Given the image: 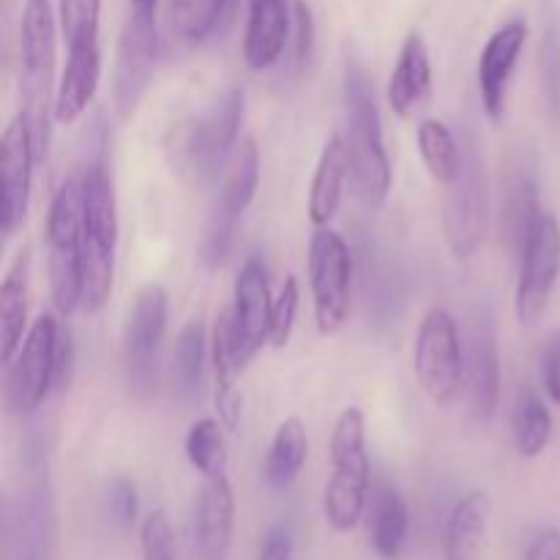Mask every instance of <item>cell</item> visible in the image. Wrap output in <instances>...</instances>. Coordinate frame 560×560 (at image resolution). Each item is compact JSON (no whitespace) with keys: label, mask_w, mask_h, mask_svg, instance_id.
Segmentation results:
<instances>
[{"label":"cell","mask_w":560,"mask_h":560,"mask_svg":"<svg viewBox=\"0 0 560 560\" xmlns=\"http://www.w3.org/2000/svg\"><path fill=\"white\" fill-rule=\"evenodd\" d=\"M55 63H58V20L49 0H25L20 16V118L36 145L38 164L47 159L55 120Z\"/></svg>","instance_id":"1"},{"label":"cell","mask_w":560,"mask_h":560,"mask_svg":"<svg viewBox=\"0 0 560 560\" xmlns=\"http://www.w3.org/2000/svg\"><path fill=\"white\" fill-rule=\"evenodd\" d=\"M345 140L350 148V175L355 195L370 208L386 202L392 191V162L383 140L381 109H377L375 85L359 60L345 63Z\"/></svg>","instance_id":"2"},{"label":"cell","mask_w":560,"mask_h":560,"mask_svg":"<svg viewBox=\"0 0 560 560\" xmlns=\"http://www.w3.org/2000/svg\"><path fill=\"white\" fill-rule=\"evenodd\" d=\"M82 306L96 315L113 293L115 252H118V200L104 162L82 170Z\"/></svg>","instance_id":"3"},{"label":"cell","mask_w":560,"mask_h":560,"mask_svg":"<svg viewBox=\"0 0 560 560\" xmlns=\"http://www.w3.org/2000/svg\"><path fill=\"white\" fill-rule=\"evenodd\" d=\"M244 91L230 88L222 98L211 104L208 113L200 118L180 124L170 137V164L175 173L189 186L213 184L224 167H228L230 153L235 151L244 124Z\"/></svg>","instance_id":"4"},{"label":"cell","mask_w":560,"mask_h":560,"mask_svg":"<svg viewBox=\"0 0 560 560\" xmlns=\"http://www.w3.org/2000/svg\"><path fill=\"white\" fill-rule=\"evenodd\" d=\"M372 463L361 408H345L331 432V479L323 490V514L337 534L359 528L370 503Z\"/></svg>","instance_id":"5"},{"label":"cell","mask_w":560,"mask_h":560,"mask_svg":"<svg viewBox=\"0 0 560 560\" xmlns=\"http://www.w3.org/2000/svg\"><path fill=\"white\" fill-rule=\"evenodd\" d=\"M82 175H71L49 202L47 271L49 295L63 317L82 306Z\"/></svg>","instance_id":"6"},{"label":"cell","mask_w":560,"mask_h":560,"mask_svg":"<svg viewBox=\"0 0 560 560\" xmlns=\"http://www.w3.org/2000/svg\"><path fill=\"white\" fill-rule=\"evenodd\" d=\"M490 222V180H487L485 156L474 137L463 142V167L457 178L446 186L443 202V230L448 249L457 260H470L487 235Z\"/></svg>","instance_id":"7"},{"label":"cell","mask_w":560,"mask_h":560,"mask_svg":"<svg viewBox=\"0 0 560 560\" xmlns=\"http://www.w3.org/2000/svg\"><path fill=\"white\" fill-rule=\"evenodd\" d=\"M413 366L421 388L435 405H452L465 383V348L457 323L443 306L421 317L413 345Z\"/></svg>","instance_id":"8"},{"label":"cell","mask_w":560,"mask_h":560,"mask_svg":"<svg viewBox=\"0 0 560 560\" xmlns=\"http://www.w3.org/2000/svg\"><path fill=\"white\" fill-rule=\"evenodd\" d=\"M164 331H167V290L162 284H145L131 304L124 328V372L131 397L145 399L156 392Z\"/></svg>","instance_id":"9"},{"label":"cell","mask_w":560,"mask_h":560,"mask_svg":"<svg viewBox=\"0 0 560 560\" xmlns=\"http://www.w3.org/2000/svg\"><path fill=\"white\" fill-rule=\"evenodd\" d=\"M60 323L52 315L36 317L25 342L5 364V413L31 416L42 408L55 388V350H58Z\"/></svg>","instance_id":"10"},{"label":"cell","mask_w":560,"mask_h":560,"mask_svg":"<svg viewBox=\"0 0 560 560\" xmlns=\"http://www.w3.org/2000/svg\"><path fill=\"white\" fill-rule=\"evenodd\" d=\"M353 257L342 235L317 228L310 241V288L315 301L317 331L331 337L348 323Z\"/></svg>","instance_id":"11"},{"label":"cell","mask_w":560,"mask_h":560,"mask_svg":"<svg viewBox=\"0 0 560 560\" xmlns=\"http://www.w3.org/2000/svg\"><path fill=\"white\" fill-rule=\"evenodd\" d=\"M271 279L260 255H249L241 266L233 290V306L228 312L230 348L238 370L252 364L262 345L271 342Z\"/></svg>","instance_id":"12"},{"label":"cell","mask_w":560,"mask_h":560,"mask_svg":"<svg viewBox=\"0 0 560 560\" xmlns=\"http://www.w3.org/2000/svg\"><path fill=\"white\" fill-rule=\"evenodd\" d=\"M517 260L514 312L523 326H534L545 317L560 279V222L552 213L545 211Z\"/></svg>","instance_id":"13"},{"label":"cell","mask_w":560,"mask_h":560,"mask_svg":"<svg viewBox=\"0 0 560 560\" xmlns=\"http://www.w3.org/2000/svg\"><path fill=\"white\" fill-rule=\"evenodd\" d=\"M159 60V27L156 14L129 9L126 25L120 31L118 52H115L113 98L120 118L137 113L140 102L151 88Z\"/></svg>","instance_id":"14"},{"label":"cell","mask_w":560,"mask_h":560,"mask_svg":"<svg viewBox=\"0 0 560 560\" xmlns=\"http://www.w3.org/2000/svg\"><path fill=\"white\" fill-rule=\"evenodd\" d=\"M38 164L36 145H33V135L27 129L25 120L16 115L9 126H5L3 137H0V173H3V184H0V228H3L5 238H14L25 224L27 211H31V189H33V170Z\"/></svg>","instance_id":"15"},{"label":"cell","mask_w":560,"mask_h":560,"mask_svg":"<svg viewBox=\"0 0 560 560\" xmlns=\"http://www.w3.org/2000/svg\"><path fill=\"white\" fill-rule=\"evenodd\" d=\"M465 381H468V405L474 424L487 427L498 413L501 402V350L498 334L487 317H479L470 328L465 348Z\"/></svg>","instance_id":"16"},{"label":"cell","mask_w":560,"mask_h":560,"mask_svg":"<svg viewBox=\"0 0 560 560\" xmlns=\"http://www.w3.org/2000/svg\"><path fill=\"white\" fill-rule=\"evenodd\" d=\"M525 38H528V25L523 20H512L498 27L481 49L479 96L481 107L492 124H501L503 115H506L509 85H512L514 69H517V60L525 49Z\"/></svg>","instance_id":"17"},{"label":"cell","mask_w":560,"mask_h":560,"mask_svg":"<svg viewBox=\"0 0 560 560\" xmlns=\"http://www.w3.org/2000/svg\"><path fill=\"white\" fill-rule=\"evenodd\" d=\"M195 552L200 560H228L235 534V495L230 476L202 479L191 517Z\"/></svg>","instance_id":"18"},{"label":"cell","mask_w":560,"mask_h":560,"mask_svg":"<svg viewBox=\"0 0 560 560\" xmlns=\"http://www.w3.org/2000/svg\"><path fill=\"white\" fill-rule=\"evenodd\" d=\"M102 80V49L98 36L69 42V58L55 93V124L71 126L85 115Z\"/></svg>","instance_id":"19"},{"label":"cell","mask_w":560,"mask_h":560,"mask_svg":"<svg viewBox=\"0 0 560 560\" xmlns=\"http://www.w3.org/2000/svg\"><path fill=\"white\" fill-rule=\"evenodd\" d=\"M55 514L47 481H36L20 495L11 523V560H52Z\"/></svg>","instance_id":"20"},{"label":"cell","mask_w":560,"mask_h":560,"mask_svg":"<svg viewBox=\"0 0 560 560\" xmlns=\"http://www.w3.org/2000/svg\"><path fill=\"white\" fill-rule=\"evenodd\" d=\"M432 96V60L421 33H408L399 49L397 66L388 80V107L399 118H413L430 104Z\"/></svg>","instance_id":"21"},{"label":"cell","mask_w":560,"mask_h":560,"mask_svg":"<svg viewBox=\"0 0 560 560\" xmlns=\"http://www.w3.org/2000/svg\"><path fill=\"white\" fill-rule=\"evenodd\" d=\"M288 0H249L244 33V60L252 71H268L282 60L290 38Z\"/></svg>","instance_id":"22"},{"label":"cell","mask_w":560,"mask_h":560,"mask_svg":"<svg viewBox=\"0 0 560 560\" xmlns=\"http://www.w3.org/2000/svg\"><path fill=\"white\" fill-rule=\"evenodd\" d=\"M350 178V148L345 135H334L331 140L323 145L320 159H317L315 178H312L310 189V222L315 228H328L334 217H337L339 206H342L345 184Z\"/></svg>","instance_id":"23"},{"label":"cell","mask_w":560,"mask_h":560,"mask_svg":"<svg viewBox=\"0 0 560 560\" xmlns=\"http://www.w3.org/2000/svg\"><path fill=\"white\" fill-rule=\"evenodd\" d=\"M31 249L16 255L14 266L0 284V361L9 364L27 337V304H31Z\"/></svg>","instance_id":"24"},{"label":"cell","mask_w":560,"mask_h":560,"mask_svg":"<svg viewBox=\"0 0 560 560\" xmlns=\"http://www.w3.org/2000/svg\"><path fill=\"white\" fill-rule=\"evenodd\" d=\"M492 503L487 492L474 490L454 503L446 523V552L443 560H481Z\"/></svg>","instance_id":"25"},{"label":"cell","mask_w":560,"mask_h":560,"mask_svg":"<svg viewBox=\"0 0 560 560\" xmlns=\"http://www.w3.org/2000/svg\"><path fill=\"white\" fill-rule=\"evenodd\" d=\"M410 512L405 498L392 485H381L372 492V547L383 560H397L402 556V547L408 541Z\"/></svg>","instance_id":"26"},{"label":"cell","mask_w":560,"mask_h":560,"mask_svg":"<svg viewBox=\"0 0 560 560\" xmlns=\"http://www.w3.org/2000/svg\"><path fill=\"white\" fill-rule=\"evenodd\" d=\"M310 457V438L304 421L290 416L273 432V441L266 454V481L271 490L282 492L299 479Z\"/></svg>","instance_id":"27"},{"label":"cell","mask_w":560,"mask_h":560,"mask_svg":"<svg viewBox=\"0 0 560 560\" xmlns=\"http://www.w3.org/2000/svg\"><path fill=\"white\" fill-rule=\"evenodd\" d=\"M260 186V148L252 137H241L235 151L230 153L228 167H224L222 189H219L217 200L222 208H228L235 217H244L246 208L252 206Z\"/></svg>","instance_id":"28"},{"label":"cell","mask_w":560,"mask_h":560,"mask_svg":"<svg viewBox=\"0 0 560 560\" xmlns=\"http://www.w3.org/2000/svg\"><path fill=\"white\" fill-rule=\"evenodd\" d=\"M211 366H213V383H217V410L219 421L224 430L235 432L241 424V394L235 392V375H238V364L233 359V348H230V328H228V312L217 317L211 337Z\"/></svg>","instance_id":"29"},{"label":"cell","mask_w":560,"mask_h":560,"mask_svg":"<svg viewBox=\"0 0 560 560\" xmlns=\"http://www.w3.org/2000/svg\"><path fill=\"white\" fill-rule=\"evenodd\" d=\"M512 438L520 457L536 459L552 441V413L536 388L523 386L512 410Z\"/></svg>","instance_id":"30"},{"label":"cell","mask_w":560,"mask_h":560,"mask_svg":"<svg viewBox=\"0 0 560 560\" xmlns=\"http://www.w3.org/2000/svg\"><path fill=\"white\" fill-rule=\"evenodd\" d=\"M545 217L539 202V186L530 175H517L509 186L506 206H503V230H506L509 249L514 255H523L530 233L536 230L539 219Z\"/></svg>","instance_id":"31"},{"label":"cell","mask_w":560,"mask_h":560,"mask_svg":"<svg viewBox=\"0 0 560 560\" xmlns=\"http://www.w3.org/2000/svg\"><path fill=\"white\" fill-rule=\"evenodd\" d=\"M416 140H419V153L432 178L441 186L452 184L463 167V140H457V135L435 118L421 120Z\"/></svg>","instance_id":"32"},{"label":"cell","mask_w":560,"mask_h":560,"mask_svg":"<svg viewBox=\"0 0 560 560\" xmlns=\"http://www.w3.org/2000/svg\"><path fill=\"white\" fill-rule=\"evenodd\" d=\"M186 459L202 479L228 476V441H224V424L217 419H200L189 427L184 441Z\"/></svg>","instance_id":"33"},{"label":"cell","mask_w":560,"mask_h":560,"mask_svg":"<svg viewBox=\"0 0 560 560\" xmlns=\"http://www.w3.org/2000/svg\"><path fill=\"white\" fill-rule=\"evenodd\" d=\"M202 372H206V326L202 320H189L178 334L175 348V392L184 402L200 397Z\"/></svg>","instance_id":"34"},{"label":"cell","mask_w":560,"mask_h":560,"mask_svg":"<svg viewBox=\"0 0 560 560\" xmlns=\"http://www.w3.org/2000/svg\"><path fill=\"white\" fill-rule=\"evenodd\" d=\"M233 0H173L170 16L173 27L184 42L200 44L222 27L230 16Z\"/></svg>","instance_id":"35"},{"label":"cell","mask_w":560,"mask_h":560,"mask_svg":"<svg viewBox=\"0 0 560 560\" xmlns=\"http://www.w3.org/2000/svg\"><path fill=\"white\" fill-rule=\"evenodd\" d=\"M241 217L230 213L228 208H222L219 202H213L211 213H208L206 233H202V246L200 255L206 268H219L228 262L230 252H233L235 233H238Z\"/></svg>","instance_id":"36"},{"label":"cell","mask_w":560,"mask_h":560,"mask_svg":"<svg viewBox=\"0 0 560 560\" xmlns=\"http://www.w3.org/2000/svg\"><path fill=\"white\" fill-rule=\"evenodd\" d=\"M539 71H541V93L550 115L560 120V25L550 22L545 27L539 49Z\"/></svg>","instance_id":"37"},{"label":"cell","mask_w":560,"mask_h":560,"mask_svg":"<svg viewBox=\"0 0 560 560\" xmlns=\"http://www.w3.org/2000/svg\"><path fill=\"white\" fill-rule=\"evenodd\" d=\"M140 552L142 560H178L175 530L167 512L153 509L140 525Z\"/></svg>","instance_id":"38"},{"label":"cell","mask_w":560,"mask_h":560,"mask_svg":"<svg viewBox=\"0 0 560 560\" xmlns=\"http://www.w3.org/2000/svg\"><path fill=\"white\" fill-rule=\"evenodd\" d=\"M299 301H301V290H299V279L290 273L284 279L282 290L273 299V312H271V348L282 350L284 345L290 342L293 337V326H295V315H299Z\"/></svg>","instance_id":"39"},{"label":"cell","mask_w":560,"mask_h":560,"mask_svg":"<svg viewBox=\"0 0 560 560\" xmlns=\"http://www.w3.org/2000/svg\"><path fill=\"white\" fill-rule=\"evenodd\" d=\"M102 0H60V31L66 44L82 36H98Z\"/></svg>","instance_id":"40"},{"label":"cell","mask_w":560,"mask_h":560,"mask_svg":"<svg viewBox=\"0 0 560 560\" xmlns=\"http://www.w3.org/2000/svg\"><path fill=\"white\" fill-rule=\"evenodd\" d=\"M107 514L109 523L118 530H131L137 525V514H140V495H137L135 481L118 476L107 485Z\"/></svg>","instance_id":"41"},{"label":"cell","mask_w":560,"mask_h":560,"mask_svg":"<svg viewBox=\"0 0 560 560\" xmlns=\"http://www.w3.org/2000/svg\"><path fill=\"white\" fill-rule=\"evenodd\" d=\"M293 31H295V69L304 71L315 58V16H312L310 3L295 0L293 5Z\"/></svg>","instance_id":"42"},{"label":"cell","mask_w":560,"mask_h":560,"mask_svg":"<svg viewBox=\"0 0 560 560\" xmlns=\"http://www.w3.org/2000/svg\"><path fill=\"white\" fill-rule=\"evenodd\" d=\"M541 386L547 397L560 405V331L552 334L550 342L541 350Z\"/></svg>","instance_id":"43"},{"label":"cell","mask_w":560,"mask_h":560,"mask_svg":"<svg viewBox=\"0 0 560 560\" xmlns=\"http://www.w3.org/2000/svg\"><path fill=\"white\" fill-rule=\"evenodd\" d=\"M74 337L69 328L60 326L58 350H55V392H66L74 375Z\"/></svg>","instance_id":"44"},{"label":"cell","mask_w":560,"mask_h":560,"mask_svg":"<svg viewBox=\"0 0 560 560\" xmlns=\"http://www.w3.org/2000/svg\"><path fill=\"white\" fill-rule=\"evenodd\" d=\"M257 560H293V534L288 525H271L266 530Z\"/></svg>","instance_id":"45"},{"label":"cell","mask_w":560,"mask_h":560,"mask_svg":"<svg viewBox=\"0 0 560 560\" xmlns=\"http://www.w3.org/2000/svg\"><path fill=\"white\" fill-rule=\"evenodd\" d=\"M523 560H560V530L545 528L530 539Z\"/></svg>","instance_id":"46"},{"label":"cell","mask_w":560,"mask_h":560,"mask_svg":"<svg viewBox=\"0 0 560 560\" xmlns=\"http://www.w3.org/2000/svg\"><path fill=\"white\" fill-rule=\"evenodd\" d=\"M129 9H135V11H148V14H156L159 0H131Z\"/></svg>","instance_id":"47"}]
</instances>
